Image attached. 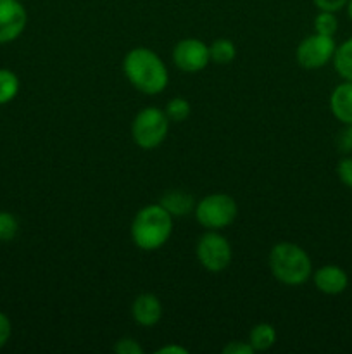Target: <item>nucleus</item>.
<instances>
[{
	"instance_id": "1",
	"label": "nucleus",
	"mask_w": 352,
	"mask_h": 354,
	"mask_svg": "<svg viewBox=\"0 0 352 354\" xmlns=\"http://www.w3.org/2000/svg\"><path fill=\"white\" fill-rule=\"evenodd\" d=\"M123 71L128 82L145 95H157L168 86L169 73L152 48L135 47L124 55Z\"/></svg>"
},
{
	"instance_id": "2",
	"label": "nucleus",
	"mask_w": 352,
	"mask_h": 354,
	"mask_svg": "<svg viewBox=\"0 0 352 354\" xmlns=\"http://www.w3.org/2000/svg\"><path fill=\"white\" fill-rule=\"evenodd\" d=\"M173 234V216L161 204L141 207L131 223V241L141 251H157Z\"/></svg>"
},
{
	"instance_id": "3",
	"label": "nucleus",
	"mask_w": 352,
	"mask_h": 354,
	"mask_svg": "<svg viewBox=\"0 0 352 354\" xmlns=\"http://www.w3.org/2000/svg\"><path fill=\"white\" fill-rule=\"evenodd\" d=\"M269 270L278 282L297 287L313 275L309 254L293 242H278L269 252Z\"/></svg>"
},
{
	"instance_id": "4",
	"label": "nucleus",
	"mask_w": 352,
	"mask_h": 354,
	"mask_svg": "<svg viewBox=\"0 0 352 354\" xmlns=\"http://www.w3.org/2000/svg\"><path fill=\"white\" fill-rule=\"evenodd\" d=\"M197 221L207 230H221L230 227L238 216L237 201L223 192L209 194L195 204Z\"/></svg>"
},
{
	"instance_id": "5",
	"label": "nucleus",
	"mask_w": 352,
	"mask_h": 354,
	"mask_svg": "<svg viewBox=\"0 0 352 354\" xmlns=\"http://www.w3.org/2000/svg\"><path fill=\"white\" fill-rule=\"evenodd\" d=\"M169 131V120L159 107H145L135 116L131 123V137L135 144L145 151L159 147Z\"/></svg>"
},
{
	"instance_id": "6",
	"label": "nucleus",
	"mask_w": 352,
	"mask_h": 354,
	"mask_svg": "<svg viewBox=\"0 0 352 354\" xmlns=\"http://www.w3.org/2000/svg\"><path fill=\"white\" fill-rule=\"evenodd\" d=\"M197 259L200 265L211 273H219L230 266L231 263V245L224 235L216 230H209L199 239L195 248Z\"/></svg>"
},
{
	"instance_id": "7",
	"label": "nucleus",
	"mask_w": 352,
	"mask_h": 354,
	"mask_svg": "<svg viewBox=\"0 0 352 354\" xmlns=\"http://www.w3.org/2000/svg\"><path fill=\"white\" fill-rule=\"evenodd\" d=\"M335 44L333 37L313 33L304 38L295 50L297 64L304 69H320L324 68L330 61H333Z\"/></svg>"
},
{
	"instance_id": "8",
	"label": "nucleus",
	"mask_w": 352,
	"mask_h": 354,
	"mask_svg": "<svg viewBox=\"0 0 352 354\" xmlns=\"http://www.w3.org/2000/svg\"><path fill=\"white\" fill-rule=\"evenodd\" d=\"M173 62L185 73H199L211 62L209 45L199 38H183L173 48Z\"/></svg>"
},
{
	"instance_id": "9",
	"label": "nucleus",
	"mask_w": 352,
	"mask_h": 354,
	"mask_svg": "<svg viewBox=\"0 0 352 354\" xmlns=\"http://www.w3.org/2000/svg\"><path fill=\"white\" fill-rule=\"evenodd\" d=\"M28 23V12L21 0H0V44L17 40Z\"/></svg>"
},
{
	"instance_id": "10",
	"label": "nucleus",
	"mask_w": 352,
	"mask_h": 354,
	"mask_svg": "<svg viewBox=\"0 0 352 354\" xmlns=\"http://www.w3.org/2000/svg\"><path fill=\"white\" fill-rule=\"evenodd\" d=\"M314 286L326 296H338L349 287V275L344 268L337 265H324L317 268L313 275Z\"/></svg>"
},
{
	"instance_id": "11",
	"label": "nucleus",
	"mask_w": 352,
	"mask_h": 354,
	"mask_svg": "<svg viewBox=\"0 0 352 354\" xmlns=\"http://www.w3.org/2000/svg\"><path fill=\"white\" fill-rule=\"evenodd\" d=\"M131 317L141 327H154V325H157L162 318V304L159 297L150 292L140 294L133 301Z\"/></svg>"
},
{
	"instance_id": "12",
	"label": "nucleus",
	"mask_w": 352,
	"mask_h": 354,
	"mask_svg": "<svg viewBox=\"0 0 352 354\" xmlns=\"http://www.w3.org/2000/svg\"><path fill=\"white\" fill-rule=\"evenodd\" d=\"M331 114L342 124H352V82H344L333 88L330 95Z\"/></svg>"
},
{
	"instance_id": "13",
	"label": "nucleus",
	"mask_w": 352,
	"mask_h": 354,
	"mask_svg": "<svg viewBox=\"0 0 352 354\" xmlns=\"http://www.w3.org/2000/svg\"><path fill=\"white\" fill-rule=\"evenodd\" d=\"M162 207L171 214L173 218H183L188 216L193 209H195V199L190 194L183 192V190H168L164 196L159 201Z\"/></svg>"
},
{
	"instance_id": "14",
	"label": "nucleus",
	"mask_w": 352,
	"mask_h": 354,
	"mask_svg": "<svg viewBox=\"0 0 352 354\" xmlns=\"http://www.w3.org/2000/svg\"><path fill=\"white\" fill-rule=\"evenodd\" d=\"M333 66L338 76L352 82V37L337 45L333 55Z\"/></svg>"
},
{
	"instance_id": "15",
	"label": "nucleus",
	"mask_w": 352,
	"mask_h": 354,
	"mask_svg": "<svg viewBox=\"0 0 352 354\" xmlns=\"http://www.w3.org/2000/svg\"><path fill=\"white\" fill-rule=\"evenodd\" d=\"M248 342L254 351H268L276 342V330L271 324H257L248 334Z\"/></svg>"
},
{
	"instance_id": "16",
	"label": "nucleus",
	"mask_w": 352,
	"mask_h": 354,
	"mask_svg": "<svg viewBox=\"0 0 352 354\" xmlns=\"http://www.w3.org/2000/svg\"><path fill=\"white\" fill-rule=\"evenodd\" d=\"M209 54L211 61H214L216 64H230L235 57H237V47L231 40L228 38H217L213 44L209 45Z\"/></svg>"
},
{
	"instance_id": "17",
	"label": "nucleus",
	"mask_w": 352,
	"mask_h": 354,
	"mask_svg": "<svg viewBox=\"0 0 352 354\" xmlns=\"http://www.w3.org/2000/svg\"><path fill=\"white\" fill-rule=\"evenodd\" d=\"M19 78L10 69H0V106L9 104L19 93Z\"/></svg>"
},
{
	"instance_id": "18",
	"label": "nucleus",
	"mask_w": 352,
	"mask_h": 354,
	"mask_svg": "<svg viewBox=\"0 0 352 354\" xmlns=\"http://www.w3.org/2000/svg\"><path fill=\"white\" fill-rule=\"evenodd\" d=\"M164 113L168 116L169 121H175V123H182L192 113V107L190 102L185 97H175V99L169 100L164 107Z\"/></svg>"
},
{
	"instance_id": "19",
	"label": "nucleus",
	"mask_w": 352,
	"mask_h": 354,
	"mask_svg": "<svg viewBox=\"0 0 352 354\" xmlns=\"http://www.w3.org/2000/svg\"><path fill=\"white\" fill-rule=\"evenodd\" d=\"M338 31V19L335 12L330 10H320L314 17V33L324 35V37H335Z\"/></svg>"
},
{
	"instance_id": "20",
	"label": "nucleus",
	"mask_w": 352,
	"mask_h": 354,
	"mask_svg": "<svg viewBox=\"0 0 352 354\" xmlns=\"http://www.w3.org/2000/svg\"><path fill=\"white\" fill-rule=\"evenodd\" d=\"M19 232V221L9 211H0V242H10Z\"/></svg>"
},
{
	"instance_id": "21",
	"label": "nucleus",
	"mask_w": 352,
	"mask_h": 354,
	"mask_svg": "<svg viewBox=\"0 0 352 354\" xmlns=\"http://www.w3.org/2000/svg\"><path fill=\"white\" fill-rule=\"evenodd\" d=\"M337 175L338 180H340L347 189L352 190V156H345L344 159L338 161Z\"/></svg>"
},
{
	"instance_id": "22",
	"label": "nucleus",
	"mask_w": 352,
	"mask_h": 354,
	"mask_svg": "<svg viewBox=\"0 0 352 354\" xmlns=\"http://www.w3.org/2000/svg\"><path fill=\"white\" fill-rule=\"evenodd\" d=\"M337 149L344 154H352V124H344L337 135Z\"/></svg>"
},
{
	"instance_id": "23",
	"label": "nucleus",
	"mask_w": 352,
	"mask_h": 354,
	"mask_svg": "<svg viewBox=\"0 0 352 354\" xmlns=\"http://www.w3.org/2000/svg\"><path fill=\"white\" fill-rule=\"evenodd\" d=\"M114 353L117 354H144V348L135 339L124 337L114 344Z\"/></svg>"
},
{
	"instance_id": "24",
	"label": "nucleus",
	"mask_w": 352,
	"mask_h": 354,
	"mask_svg": "<svg viewBox=\"0 0 352 354\" xmlns=\"http://www.w3.org/2000/svg\"><path fill=\"white\" fill-rule=\"evenodd\" d=\"M254 353L255 351L251 346V342H244V341H233L223 348V354H254Z\"/></svg>"
},
{
	"instance_id": "25",
	"label": "nucleus",
	"mask_w": 352,
	"mask_h": 354,
	"mask_svg": "<svg viewBox=\"0 0 352 354\" xmlns=\"http://www.w3.org/2000/svg\"><path fill=\"white\" fill-rule=\"evenodd\" d=\"M10 334H12V325H10L9 317L0 311V349L9 342Z\"/></svg>"
},
{
	"instance_id": "26",
	"label": "nucleus",
	"mask_w": 352,
	"mask_h": 354,
	"mask_svg": "<svg viewBox=\"0 0 352 354\" xmlns=\"http://www.w3.org/2000/svg\"><path fill=\"white\" fill-rule=\"evenodd\" d=\"M314 6L320 10H330V12H338L340 9L347 7L349 0H313Z\"/></svg>"
},
{
	"instance_id": "27",
	"label": "nucleus",
	"mask_w": 352,
	"mask_h": 354,
	"mask_svg": "<svg viewBox=\"0 0 352 354\" xmlns=\"http://www.w3.org/2000/svg\"><path fill=\"white\" fill-rule=\"evenodd\" d=\"M155 353L157 354H186L188 353V349L182 348V346H178V344H168V346H162V348L157 349Z\"/></svg>"
},
{
	"instance_id": "28",
	"label": "nucleus",
	"mask_w": 352,
	"mask_h": 354,
	"mask_svg": "<svg viewBox=\"0 0 352 354\" xmlns=\"http://www.w3.org/2000/svg\"><path fill=\"white\" fill-rule=\"evenodd\" d=\"M347 14H349V17H351V21H352V0H349V2H347Z\"/></svg>"
}]
</instances>
